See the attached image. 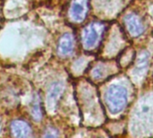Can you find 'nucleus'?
<instances>
[{"instance_id":"f257e3e1","label":"nucleus","mask_w":153,"mask_h":138,"mask_svg":"<svg viewBox=\"0 0 153 138\" xmlns=\"http://www.w3.org/2000/svg\"><path fill=\"white\" fill-rule=\"evenodd\" d=\"M128 94L126 88L120 85L110 86L106 93V102L108 110L113 114L121 112L126 106Z\"/></svg>"},{"instance_id":"f03ea898","label":"nucleus","mask_w":153,"mask_h":138,"mask_svg":"<svg viewBox=\"0 0 153 138\" xmlns=\"http://www.w3.org/2000/svg\"><path fill=\"white\" fill-rule=\"evenodd\" d=\"M104 24L100 22H93L88 25L82 33V42L83 45L90 48H93L99 41L100 37L103 31Z\"/></svg>"},{"instance_id":"7ed1b4c3","label":"nucleus","mask_w":153,"mask_h":138,"mask_svg":"<svg viewBox=\"0 0 153 138\" xmlns=\"http://www.w3.org/2000/svg\"><path fill=\"white\" fill-rule=\"evenodd\" d=\"M125 22L129 33L133 36H139L143 32L144 27L140 18L135 14H127L125 18Z\"/></svg>"},{"instance_id":"20e7f679","label":"nucleus","mask_w":153,"mask_h":138,"mask_svg":"<svg viewBox=\"0 0 153 138\" xmlns=\"http://www.w3.org/2000/svg\"><path fill=\"white\" fill-rule=\"evenodd\" d=\"M86 2L84 0H74L70 9V14L72 18L76 22L82 21L86 15Z\"/></svg>"},{"instance_id":"39448f33","label":"nucleus","mask_w":153,"mask_h":138,"mask_svg":"<svg viewBox=\"0 0 153 138\" xmlns=\"http://www.w3.org/2000/svg\"><path fill=\"white\" fill-rule=\"evenodd\" d=\"M12 135L15 137H28L31 134L30 126L22 120H14L11 124Z\"/></svg>"},{"instance_id":"423d86ee","label":"nucleus","mask_w":153,"mask_h":138,"mask_svg":"<svg viewBox=\"0 0 153 138\" xmlns=\"http://www.w3.org/2000/svg\"><path fill=\"white\" fill-rule=\"evenodd\" d=\"M74 48V39L70 33H65L58 41L57 50L62 56L69 55Z\"/></svg>"},{"instance_id":"0eeeda50","label":"nucleus","mask_w":153,"mask_h":138,"mask_svg":"<svg viewBox=\"0 0 153 138\" xmlns=\"http://www.w3.org/2000/svg\"><path fill=\"white\" fill-rule=\"evenodd\" d=\"M63 91V86L60 84H55L51 89L50 92L48 93V107H52L53 104L56 103V101H57L59 95L61 94Z\"/></svg>"},{"instance_id":"6e6552de","label":"nucleus","mask_w":153,"mask_h":138,"mask_svg":"<svg viewBox=\"0 0 153 138\" xmlns=\"http://www.w3.org/2000/svg\"><path fill=\"white\" fill-rule=\"evenodd\" d=\"M31 115L34 120L39 121L41 119V110H40V107H39V100H35L33 101L32 104V108H31Z\"/></svg>"},{"instance_id":"1a4fd4ad","label":"nucleus","mask_w":153,"mask_h":138,"mask_svg":"<svg viewBox=\"0 0 153 138\" xmlns=\"http://www.w3.org/2000/svg\"><path fill=\"white\" fill-rule=\"evenodd\" d=\"M148 57L149 55L147 52H143L140 55L139 58H138V62H137V70H143L145 68V66H147L148 64Z\"/></svg>"}]
</instances>
